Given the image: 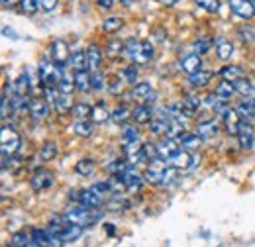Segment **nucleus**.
Listing matches in <instances>:
<instances>
[{"label": "nucleus", "mask_w": 255, "mask_h": 247, "mask_svg": "<svg viewBox=\"0 0 255 247\" xmlns=\"http://www.w3.org/2000/svg\"><path fill=\"white\" fill-rule=\"evenodd\" d=\"M126 53L135 61V65H143V63L153 59V45L149 41H135L129 39L126 45Z\"/></svg>", "instance_id": "obj_1"}, {"label": "nucleus", "mask_w": 255, "mask_h": 247, "mask_svg": "<svg viewBox=\"0 0 255 247\" xmlns=\"http://www.w3.org/2000/svg\"><path fill=\"white\" fill-rule=\"evenodd\" d=\"M0 145H2V155L12 157V155L18 153V149H20V145H22V137H20V133H18L12 125H2V131H0Z\"/></svg>", "instance_id": "obj_2"}, {"label": "nucleus", "mask_w": 255, "mask_h": 247, "mask_svg": "<svg viewBox=\"0 0 255 247\" xmlns=\"http://www.w3.org/2000/svg\"><path fill=\"white\" fill-rule=\"evenodd\" d=\"M100 214L95 212V208H87V206H83V208H73V210H69L67 214H65V222L67 224H81V226H93L96 224L98 220H100Z\"/></svg>", "instance_id": "obj_3"}, {"label": "nucleus", "mask_w": 255, "mask_h": 247, "mask_svg": "<svg viewBox=\"0 0 255 247\" xmlns=\"http://www.w3.org/2000/svg\"><path fill=\"white\" fill-rule=\"evenodd\" d=\"M49 57L55 61V65L65 67L67 63L71 61V51H69V45L63 39H53L51 45H49Z\"/></svg>", "instance_id": "obj_4"}, {"label": "nucleus", "mask_w": 255, "mask_h": 247, "mask_svg": "<svg viewBox=\"0 0 255 247\" xmlns=\"http://www.w3.org/2000/svg\"><path fill=\"white\" fill-rule=\"evenodd\" d=\"M230 10L242 20H252L255 16V2L254 0H230Z\"/></svg>", "instance_id": "obj_5"}, {"label": "nucleus", "mask_w": 255, "mask_h": 247, "mask_svg": "<svg viewBox=\"0 0 255 247\" xmlns=\"http://www.w3.org/2000/svg\"><path fill=\"white\" fill-rule=\"evenodd\" d=\"M55 181V175L47 169H39L33 173V177L30 179V185H32L33 192H41V190H47L49 186L53 185Z\"/></svg>", "instance_id": "obj_6"}, {"label": "nucleus", "mask_w": 255, "mask_h": 247, "mask_svg": "<svg viewBox=\"0 0 255 247\" xmlns=\"http://www.w3.org/2000/svg\"><path fill=\"white\" fill-rule=\"evenodd\" d=\"M238 141L242 149H254L255 139H254V125L250 120H242L240 124V131H238Z\"/></svg>", "instance_id": "obj_7"}, {"label": "nucleus", "mask_w": 255, "mask_h": 247, "mask_svg": "<svg viewBox=\"0 0 255 247\" xmlns=\"http://www.w3.org/2000/svg\"><path fill=\"white\" fill-rule=\"evenodd\" d=\"M192 163H194V157L191 155L189 149H179L177 153L173 155L169 161H167V165H171V167H175L177 171H187V169H191Z\"/></svg>", "instance_id": "obj_8"}, {"label": "nucleus", "mask_w": 255, "mask_h": 247, "mask_svg": "<svg viewBox=\"0 0 255 247\" xmlns=\"http://www.w3.org/2000/svg\"><path fill=\"white\" fill-rule=\"evenodd\" d=\"M28 110H30V116H32L35 122L45 120L49 116V104H47L45 98H35V100H32Z\"/></svg>", "instance_id": "obj_9"}, {"label": "nucleus", "mask_w": 255, "mask_h": 247, "mask_svg": "<svg viewBox=\"0 0 255 247\" xmlns=\"http://www.w3.org/2000/svg\"><path fill=\"white\" fill-rule=\"evenodd\" d=\"M83 232H85V226H81V224H67L61 230V240H63V244H73V242L81 240Z\"/></svg>", "instance_id": "obj_10"}, {"label": "nucleus", "mask_w": 255, "mask_h": 247, "mask_svg": "<svg viewBox=\"0 0 255 247\" xmlns=\"http://www.w3.org/2000/svg\"><path fill=\"white\" fill-rule=\"evenodd\" d=\"M102 196L95 192L93 188H87V190H81V198H79V202H81V206H87V208H100L102 206Z\"/></svg>", "instance_id": "obj_11"}, {"label": "nucleus", "mask_w": 255, "mask_h": 247, "mask_svg": "<svg viewBox=\"0 0 255 247\" xmlns=\"http://www.w3.org/2000/svg\"><path fill=\"white\" fill-rule=\"evenodd\" d=\"M222 116V120L226 122V129H228V133H232V135H238V131H240V124H242V118L238 116V112L236 110H232V108H228Z\"/></svg>", "instance_id": "obj_12"}, {"label": "nucleus", "mask_w": 255, "mask_h": 247, "mask_svg": "<svg viewBox=\"0 0 255 247\" xmlns=\"http://www.w3.org/2000/svg\"><path fill=\"white\" fill-rule=\"evenodd\" d=\"M131 120L135 124H149L153 120V110H151L147 104L135 106V108L131 110Z\"/></svg>", "instance_id": "obj_13"}, {"label": "nucleus", "mask_w": 255, "mask_h": 247, "mask_svg": "<svg viewBox=\"0 0 255 247\" xmlns=\"http://www.w3.org/2000/svg\"><path fill=\"white\" fill-rule=\"evenodd\" d=\"M100 63H102V53H100V49L96 47L95 43H91L87 47V67H89V71L91 73L98 71L100 69Z\"/></svg>", "instance_id": "obj_14"}, {"label": "nucleus", "mask_w": 255, "mask_h": 247, "mask_svg": "<svg viewBox=\"0 0 255 247\" xmlns=\"http://www.w3.org/2000/svg\"><path fill=\"white\" fill-rule=\"evenodd\" d=\"M181 67H183V71H185L187 75H194V73H198V71L202 69V59H200V55H196V53H189V55L181 61Z\"/></svg>", "instance_id": "obj_15"}, {"label": "nucleus", "mask_w": 255, "mask_h": 247, "mask_svg": "<svg viewBox=\"0 0 255 247\" xmlns=\"http://www.w3.org/2000/svg\"><path fill=\"white\" fill-rule=\"evenodd\" d=\"M177 151L179 149H177V143H175L173 137H165L159 145H157V155H159L161 159H165V161H169Z\"/></svg>", "instance_id": "obj_16"}, {"label": "nucleus", "mask_w": 255, "mask_h": 247, "mask_svg": "<svg viewBox=\"0 0 255 247\" xmlns=\"http://www.w3.org/2000/svg\"><path fill=\"white\" fill-rule=\"evenodd\" d=\"M124 181H126V186H128V190H139L141 186H143V181L145 179H141L137 173H135V169L133 167H128V171L124 173Z\"/></svg>", "instance_id": "obj_17"}, {"label": "nucleus", "mask_w": 255, "mask_h": 247, "mask_svg": "<svg viewBox=\"0 0 255 247\" xmlns=\"http://www.w3.org/2000/svg\"><path fill=\"white\" fill-rule=\"evenodd\" d=\"M196 133L202 137V139H208V137H214L218 133V124L214 120H206V122H200L196 125Z\"/></svg>", "instance_id": "obj_18"}, {"label": "nucleus", "mask_w": 255, "mask_h": 247, "mask_svg": "<svg viewBox=\"0 0 255 247\" xmlns=\"http://www.w3.org/2000/svg\"><path fill=\"white\" fill-rule=\"evenodd\" d=\"M216 55H218V59H230L232 55H234V45H232V41H228L226 37H218L216 39Z\"/></svg>", "instance_id": "obj_19"}, {"label": "nucleus", "mask_w": 255, "mask_h": 247, "mask_svg": "<svg viewBox=\"0 0 255 247\" xmlns=\"http://www.w3.org/2000/svg\"><path fill=\"white\" fill-rule=\"evenodd\" d=\"M210 79H212V73L210 71H198V73H194V75H189V83H191L192 89H202V87H206L208 83H210Z\"/></svg>", "instance_id": "obj_20"}, {"label": "nucleus", "mask_w": 255, "mask_h": 247, "mask_svg": "<svg viewBox=\"0 0 255 247\" xmlns=\"http://www.w3.org/2000/svg\"><path fill=\"white\" fill-rule=\"evenodd\" d=\"M73 79H75V89H77L79 93H87V91L91 89V75H89V71L81 69V71L75 73Z\"/></svg>", "instance_id": "obj_21"}, {"label": "nucleus", "mask_w": 255, "mask_h": 247, "mask_svg": "<svg viewBox=\"0 0 255 247\" xmlns=\"http://www.w3.org/2000/svg\"><path fill=\"white\" fill-rule=\"evenodd\" d=\"M220 77H222L224 81L234 83V81H238V79L244 77V69L238 67V65H226V67L220 69Z\"/></svg>", "instance_id": "obj_22"}, {"label": "nucleus", "mask_w": 255, "mask_h": 247, "mask_svg": "<svg viewBox=\"0 0 255 247\" xmlns=\"http://www.w3.org/2000/svg\"><path fill=\"white\" fill-rule=\"evenodd\" d=\"M185 131H187V127H185V124H183V120L181 118H173L171 122H169V125H167V137H183L185 135Z\"/></svg>", "instance_id": "obj_23"}, {"label": "nucleus", "mask_w": 255, "mask_h": 247, "mask_svg": "<svg viewBox=\"0 0 255 247\" xmlns=\"http://www.w3.org/2000/svg\"><path fill=\"white\" fill-rule=\"evenodd\" d=\"M179 141H181V147L183 149H198L200 145H202V137L198 135V133H185L183 137H179Z\"/></svg>", "instance_id": "obj_24"}, {"label": "nucleus", "mask_w": 255, "mask_h": 247, "mask_svg": "<svg viewBox=\"0 0 255 247\" xmlns=\"http://www.w3.org/2000/svg\"><path fill=\"white\" fill-rule=\"evenodd\" d=\"M183 116H187V118H194V114H196V110L200 108V100L198 98H194V96H187L183 102Z\"/></svg>", "instance_id": "obj_25"}, {"label": "nucleus", "mask_w": 255, "mask_h": 247, "mask_svg": "<svg viewBox=\"0 0 255 247\" xmlns=\"http://www.w3.org/2000/svg\"><path fill=\"white\" fill-rule=\"evenodd\" d=\"M110 112L106 110V106L102 102H98L96 106H93V112H91V120L95 124H104L106 120H110Z\"/></svg>", "instance_id": "obj_26"}, {"label": "nucleus", "mask_w": 255, "mask_h": 247, "mask_svg": "<svg viewBox=\"0 0 255 247\" xmlns=\"http://www.w3.org/2000/svg\"><path fill=\"white\" fill-rule=\"evenodd\" d=\"M57 155H59L57 145H55L53 141H47V143H43V147H41V151H39V159H41L43 163H49V161H53Z\"/></svg>", "instance_id": "obj_27"}, {"label": "nucleus", "mask_w": 255, "mask_h": 247, "mask_svg": "<svg viewBox=\"0 0 255 247\" xmlns=\"http://www.w3.org/2000/svg\"><path fill=\"white\" fill-rule=\"evenodd\" d=\"M14 94H18V96H26V94L30 93V79H28V73H24V75H20L18 79H16V83H14Z\"/></svg>", "instance_id": "obj_28"}, {"label": "nucleus", "mask_w": 255, "mask_h": 247, "mask_svg": "<svg viewBox=\"0 0 255 247\" xmlns=\"http://www.w3.org/2000/svg\"><path fill=\"white\" fill-rule=\"evenodd\" d=\"M131 94H133L135 100H149L153 91H151L149 83H139V85H133V93Z\"/></svg>", "instance_id": "obj_29"}, {"label": "nucleus", "mask_w": 255, "mask_h": 247, "mask_svg": "<svg viewBox=\"0 0 255 247\" xmlns=\"http://www.w3.org/2000/svg\"><path fill=\"white\" fill-rule=\"evenodd\" d=\"M53 106H55V110L59 112V114H65V112H71V108H73V100H71V94H61L55 98V102H53Z\"/></svg>", "instance_id": "obj_30"}, {"label": "nucleus", "mask_w": 255, "mask_h": 247, "mask_svg": "<svg viewBox=\"0 0 255 247\" xmlns=\"http://www.w3.org/2000/svg\"><path fill=\"white\" fill-rule=\"evenodd\" d=\"M95 169H96V165L93 159H81V161L75 165V171H77L81 177H89V175H93Z\"/></svg>", "instance_id": "obj_31"}, {"label": "nucleus", "mask_w": 255, "mask_h": 247, "mask_svg": "<svg viewBox=\"0 0 255 247\" xmlns=\"http://www.w3.org/2000/svg\"><path fill=\"white\" fill-rule=\"evenodd\" d=\"M91 112H93V106H89V104H85V102L73 104V108H71V114H73L77 120H85V118H91Z\"/></svg>", "instance_id": "obj_32"}, {"label": "nucleus", "mask_w": 255, "mask_h": 247, "mask_svg": "<svg viewBox=\"0 0 255 247\" xmlns=\"http://www.w3.org/2000/svg\"><path fill=\"white\" fill-rule=\"evenodd\" d=\"M106 183L110 185V190H112L114 194H120V192L128 190L126 181H124V175H110V179H108Z\"/></svg>", "instance_id": "obj_33"}, {"label": "nucleus", "mask_w": 255, "mask_h": 247, "mask_svg": "<svg viewBox=\"0 0 255 247\" xmlns=\"http://www.w3.org/2000/svg\"><path fill=\"white\" fill-rule=\"evenodd\" d=\"M122 26H124V20L122 18H116V16L104 18V22H102V30L106 31V33H116Z\"/></svg>", "instance_id": "obj_34"}, {"label": "nucleus", "mask_w": 255, "mask_h": 247, "mask_svg": "<svg viewBox=\"0 0 255 247\" xmlns=\"http://www.w3.org/2000/svg\"><path fill=\"white\" fill-rule=\"evenodd\" d=\"M120 53H124V43L120 39H110L106 45V55L110 59H116V57H120Z\"/></svg>", "instance_id": "obj_35"}, {"label": "nucleus", "mask_w": 255, "mask_h": 247, "mask_svg": "<svg viewBox=\"0 0 255 247\" xmlns=\"http://www.w3.org/2000/svg\"><path fill=\"white\" fill-rule=\"evenodd\" d=\"M69 63H71L73 69H77V71L87 69V51H81V49L73 51V53H71V61Z\"/></svg>", "instance_id": "obj_36"}, {"label": "nucleus", "mask_w": 255, "mask_h": 247, "mask_svg": "<svg viewBox=\"0 0 255 247\" xmlns=\"http://www.w3.org/2000/svg\"><path fill=\"white\" fill-rule=\"evenodd\" d=\"M73 131L79 135V137H91L93 135V124L85 122V120H79L73 125Z\"/></svg>", "instance_id": "obj_37"}, {"label": "nucleus", "mask_w": 255, "mask_h": 247, "mask_svg": "<svg viewBox=\"0 0 255 247\" xmlns=\"http://www.w3.org/2000/svg\"><path fill=\"white\" fill-rule=\"evenodd\" d=\"M214 93L218 94L220 98H224V100H230V96L236 93V87H234V83H230V81H222V83L216 87Z\"/></svg>", "instance_id": "obj_38"}, {"label": "nucleus", "mask_w": 255, "mask_h": 247, "mask_svg": "<svg viewBox=\"0 0 255 247\" xmlns=\"http://www.w3.org/2000/svg\"><path fill=\"white\" fill-rule=\"evenodd\" d=\"M167 125H169V120H167L165 116L153 118V120H151V133H153V135H163V133H167Z\"/></svg>", "instance_id": "obj_39"}, {"label": "nucleus", "mask_w": 255, "mask_h": 247, "mask_svg": "<svg viewBox=\"0 0 255 247\" xmlns=\"http://www.w3.org/2000/svg\"><path fill=\"white\" fill-rule=\"evenodd\" d=\"M254 100H246V102H242L238 108H236V112H238V116L242 118V120H250L252 116H254Z\"/></svg>", "instance_id": "obj_40"}, {"label": "nucleus", "mask_w": 255, "mask_h": 247, "mask_svg": "<svg viewBox=\"0 0 255 247\" xmlns=\"http://www.w3.org/2000/svg\"><path fill=\"white\" fill-rule=\"evenodd\" d=\"M234 87H236V93H240L242 96H250V94L254 93V83L244 81V77L238 79V81H234Z\"/></svg>", "instance_id": "obj_41"}, {"label": "nucleus", "mask_w": 255, "mask_h": 247, "mask_svg": "<svg viewBox=\"0 0 255 247\" xmlns=\"http://www.w3.org/2000/svg\"><path fill=\"white\" fill-rule=\"evenodd\" d=\"M57 89H59V93L61 94H73V91H77L75 89V79H71V77H65L57 83Z\"/></svg>", "instance_id": "obj_42"}, {"label": "nucleus", "mask_w": 255, "mask_h": 247, "mask_svg": "<svg viewBox=\"0 0 255 247\" xmlns=\"http://www.w3.org/2000/svg\"><path fill=\"white\" fill-rule=\"evenodd\" d=\"M128 118H131V114H129V110H128L126 106L116 108V110L112 112V116H110V120H112L114 124H124Z\"/></svg>", "instance_id": "obj_43"}, {"label": "nucleus", "mask_w": 255, "mask_h": 247, "mask_svg": "<svg viewBox=\"0 0 255 247\" xmlns=\"http://www.w3.org/2000/svg\"><path fill=\"white\" fill-rule=\"evenodd\" d=\"M106 169H108V173H110V175H124V173L128 171V165L124 163V161H120V159H118V161H112Z\"/></svg>", "instance_id": "obj_44"}, {"label": "nucleus", "mask_w": 255, "mask_h": 247, "mask_svg": "<svg viewBox=\"0 0 255 247\" xmlns=\"http://www.w3.org/2000/svg\"><path fill=\"white\" fill-rule=\"evenodd\" d=\"M194 2L206 12H218L220 8V0H194Z\"/></svg>", "instance_id": "obj_45"}, {"label": "nucleus", "mask_w": 255, "mask_h": 247, "mask_svg": "<svg viewBox=\"0 0 255 247\" xmlns=\"http://www.w3.org/2000/svg\"><path fill=\"white\" fill-rule=\"evenodd\" d=\"M30 242H32V238H30V236H26V234H14V236H12L10 246L12 247H24V246H30Z\"/></svg>", "instance_id": "obj_46"}, {"label": "nucleus", "mask_w": 255, "mask_h": 247, "mask_svg": "<svg viewBox=\"0 0 255 247\" xmlns=\"http://www.w3.org/2000/svg\"><path fill=\"white\" fill-rule=\"evenodd\" d=\"M91 89H93V91H102V89H104V77H102L98 71H93V73H91Z\"/></svg>", "instance_id": "obj_47"}, {"label": "nucleus", "mask_w": 255, "mask_h": 247, "mask_svg": "<svg viewBox=\"0 0 255 247\" xmlns=\"http://www.w3.org/2000/svg\"><path fill=\"white\" fill-rule=\"evenodd\" d=\"M20 4H22V10L26 14H33L39 10V0H22Z\"/></svg>", "instance_id": "obj_48"}, {"label": "nucleus", "mask_w": 255, "mask_h": 247, "mask_svg": "<svg viewBox=\"0 0 255 247\" xmlns=\"http://www.w3.org/2000/svg\"><path fill=\"white\" fill-rule=\"evenodd\" d=\"M59 6V0H39V10L41 12H53Z\"/></svg>", "instance_id": "obj_49"}, {"label": "nucleus", "mask_w": 255, "mask_h": 247, "mask_svg": "<svg viewBox=\"0 0 255 247\" xmlns=\"http://www.w3.org/2000/svg\"><path fill=\"white\" fill-rule=\"evenodd\" d=\"M122 139H124V143H129V141H139V133H137V129H133V127H126V129H124Z\"/></svg>", "instance_id": "obj_50"}, {"label": "nucleus", "mask_w": 255, "mask_h": 247, "mask_svg": "<svg viewBox=\"0 0 255 247\" xmlns=\"http://www.w3.org/2000/svg\"><path fill=\"white\" fill-rule=\"evenodd\" d=\"M124 77L128 79V83L135 85V79H137V67H135V65L126 67V69H124Z\"/></svg>", "instance_id": "obj_51"}, {"label": "nucleus", "mask_w": 255, "mask_h": 247, "mask_svg": "<svg viewBox=\"0 0 255 247\" xmlns=\"http://www.w3.org/2000/svg\"><path fill=\"white\" fill-rule=\"evenodd\" d=\"M91 188H93L95 192H98V194H100L102 198H104L106 194H110V192H112V190H110V185H108V183H95V185L91 186Z\"/></svg>", "instance_id": "obj_52"}, {"label": "nucleus", "mask_w": 255, "mask_h": 247, "mask_svg": "<svg viewBox=\"0 0 255 247\" xmlns=\"http://www.w3.org/2000/svg\"><path fill=\"white\" fill-rule=\"evenodd\" d=\"M196 51H198V55L206 53V51H208V43H204V41H196Z\"/></svg>", "instance_id": "obj_53"}, {"label": "nucleus", "mask_w": 255, "mask_h": 247, "mask_svg": "<svg viewBox=\"0 0 255 247\" xmlns=\"http://www.w3.org/2000/svg\"><path fill=\"white\" fill-rule=\"evenodd\" d=\"M18 2H22V0H2V6H4V8H12V6H16Z\"/></svg>", "instance_id": "obj_54"}, {"label": "nucleus", "mask_w": 255, "mask_h": 247, "mask_svg": "<svg viewBox=\"0 0 255 247\" xmlns=\"http://www.w3.org/2000/svg\"><path fill=\"white\" fill-rule=\"evenodd\" d=\"M4 35H12V39H18V37H16V33H14V31H10V30H4Z\"/></svg>", "instance_id": "obj_55"}, {"label": "nucleus", "mask_w": 255, "mask_h": 247, "mask_svg": "<svg viewBox=\"0 0 255 247\" xmlns=\"http://www.w3.org/2000/svg\"><path fill=\"white\" fill-rule=\"evenodd\" d=\"M120 4H122V6H131L133 0H120Z\"/></svg>", "instance_id": "obj_56"}, {"label": "nucleus", "mask_w": 255, "mask_h": 247, "mask_svg": "<svg viewBox=\"0 0 255 247\" xmlns=\"http://www.w3.org/2000/svg\"><path fill=\"white\" fill-rule=\"evenodd\" d=\"M165 4H175V2H179V0H163Z\"/></svg>", "instance_id": "obj_57"}, {"label": "nucleus", "mask_w": 255, "mask_h": 247, "mask_svg": "<svg viewBox=\"0 0 255 247\" xmlns=\"http://www.w3.org/2000/svg\"><path fill=\"white\" fill-rule=\"evenodd\" d=\"M252 106H254V116H255V100H254V104H252Z\"/></svg>", "instance_id": "obj_58"}, {"label": "nucleus", "mask_w": 255, "mask_h": 247, "mask_svg": "<svg viewBox=\"0 0 255 247\" xmlns=\"http://www.w3.org/2000/svg\"><path fill=\"white\" fill-rule=\"evenodd\" d=\"M254 2H255V0H254Z\"/></svg>", "instance_id": "obj_59"}]
</instances>
